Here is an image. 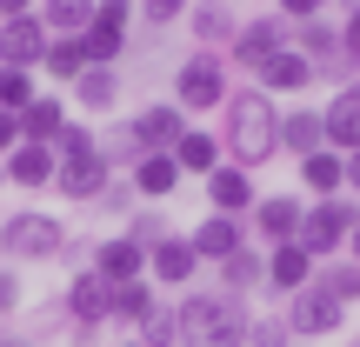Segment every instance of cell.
Segmentation results:
<instances>
[{
  "instance_id": "5b68a950",
  "label": "cell",
  "mask_w": 360,
  "mask_h": 347,
  "mask_svg": "<svg viewBox=\"0 0 360 347\" xmlns=\"http://www.w3.org/2000/svg\"><path fill=\"white\" fill-rule=\"evenodd\" d=\"M67 241H74L67 220L40 214V207H20L13 220H0V254H13V260H60Z\"/></svg>"
},
{
  "instance_id": "ee69618b",
  "label": "cell",
  "mask_w": 360,
  "mask_h": 347,
  "mask_svg": "<svg viewBox=\"0 0 360 347\" xmlns=\"http://www.w3.org/2000/svg\"><path fill=\"white\" fill-rule=\"evenodd\" d=\"M340 47L360 61V13H347V20H340Z\"/></svg>"
},
{
  "instance_id": "603a6c76",
  "label": "cell",
  "mask_w": 360,
  "mask_h": 347,
  "mask_svg": "<svg viewBox=\"0 0 360 347\" xmlns=\"http://www.w3.org/2000/svg\"><path fill=\"white\" fill-rule=\"evenodd\" d=\"M254 80H260V94L274 101V94H300V87H314V67H307V53H300V47H281Z\"/></svg>"
},
{
  "instance_id": "7bdbcfd3",
  "label": "cell",
  "mask_w": 360,
  "mask_h": 347,
  "mask_svg": "<svg viewBox=\"0 0 360 347\" xmlns=\"http://www.w3.org/2000/svg\"><path fill=\"white\" fill-rule=\"evenodd\" d=\"M20 147V114H0V160Z\"/></svg>"
},
{
  "instance_id": "681fc988",
  "label": "cell",
  "mask_w": 360,
  "mask_h": 347,
  "mask_svg": "<svg viewBox=\"0 0 360 347\" xmlns=\"http://www.w3.org/2000/svg\"><path fill=\"white\" fill-rule=\"evenodd\" d=\"M0 347H40V341H0Z\"/></svg>"
},
{
  "instance_id": "2e32d148",
  "label": "cell",
  "mask_w": 360,
  "mask_h": 347,
  "mask_svg": "<svg viewBox=\"0 0 360 347\" xmlns=\"http://www.w3.org/2000/svg\"><path fill=\"white\" fill-rule=\"evenodd\" d=\"M321 127H327V147L334 154H360V80L334 87V101L321 107Z\"/></svg>"
},
{
  "instance_id": "816d5d0a",
  "label": "cell",
  "mask_w": 360,
  "mask_h": 347,
  "mask_svg": "<svg viewBox=\"0 0 360 347\" xmlns=\"http://www.w3.org/2000/svg\"><path fill=\"white\" fill-rule=\"evenodd\" d=\"M120 347H141V341H120Z\"/></svg>"
},
{
  "instance_id": "ac0fdd59",
  "label": "cell",
  "mask_w": 360,
  "mask_h": 347,
  "mask_svg": "<svg viewBox=\"0 0 360 347\" xmlns=\"http://www.w3.org/2000/svg\"><path fill=\"white\" fill-rule=\"evenodd\" d=\"M127 127H134V141H141V154H174V141L187 134V120H180L174 101H154V107H141Z\"/></svg>"
},
{
  "instance_id": "f1b7e54d",
  "label": "cell",
  "mask_w": 360,
  "mask_h": 347,
  "mask_svg": "<svg viewBox=\"0 0 360 347\" xmlns=\"http://www.w3.org/2000/svg\"><path fill=\"white\" fill-rule=\"evenodd\" d=\"M40 67H47L53 80H67V87H74V80L87 74V47H80V34H53L47 53H40Z\"/></svg>"
},
{
  "instance_id": "4fadbf2b",
  "label": "cell",
  "mask_w": 360,
  "mask_h": 347,
  "mask_svg": "<svg viewBox=\"0 0 360 347\" xmlns=\"http://www.w3.org/2000/svg\"><path fill=\"white\" fill-rule=\"evenodd\" d=\"M47 27H40V13H13V20H0V67H27L34 74L40 53H47Z\"/></svg>"
},
{
  "instance_id": "484cf974",
  "label": "cell",
  "mask_w": 360,
  "mask_h": 347,
  "mask_svg": "<svg viewBox=\"0 0 360 347\" xmlns=\"http://www.w3.org/2000/svg\"><path fill=\"white\" fill-rule=\"evenodd\" d=\"M127 180H134V194H141V201L154 207V201H167V194L180 187V168H174V154H141Z\"/></svg>"
},
{
  "instance_id": "d6a6232c",
  "label": "cell",
  "mask_w": 360,
  "mask_h": 347,
  "mask_svg": "<svg viewBox=\"0 0 360 347\" xmlns=\"http://www.w3.org/2000/svg\"><path fill=\"white\" fill-rule=\"evenodd\" d=\"M94 141H101V160H107L114 174H134V160H141V141H134V127H127V120H114V127H107V134H94Z\"/></svg>"
},
{
  "instance_id": "30bf717a",
  "label": "cell",
  "mask_w": 360,
  "mask_h": 347,
  "mask_svg": "<svg viewBox=\"0 0 360 347\" xmlns=\"http://www.w3.org/2000/svg\"><path fill=\"white\" fill-rule=\"evenodd\" d=\"M147 281L174 287V294H187V281H200V254H193L187 234H167V241L147 247Z\"/></svg>"
},
{
  "instance_id": "7402d4cb",
  "label": "cell",
  "mask_w": 360,
  "mask_h": 347,
  "mask_svg": "<svg viewBox=\"0 0 360 347\" xmlns=\"http://www.w3.org/2000/svg\"><path fill=\"white\" fill-rule=\"evenodd\" d=\"M321 147H327L321 107H287V114H281V154L307 160V154H321Z\"/></svg>"
},
{
  "instance_id": "ba28073f",
  "label": "cell",
  "mask_w": 360,
  "mask_h": 347,
  "mask_svg": "<svg viewBox=\"0 0 360 347\" xmlns=\"http://www.w3.org/2000/svg\"><path fill=\"white\" fill-rule=\"evenodd\" d=\"M287 334H300V341H327V334H340L347 327V308H340L327 287H300V294H287Z\"/></svg>"
},
{
  "instance_id": "836d02e7",
  "label": "cell",
  "mask_w": 360,
  "mask_h": 347,
  "mask_svg": "<svg viewBox=\"0 0 360 347\" xmlns=\"http://www.w3.org/2000/svg\"><path fill=\"white\" fill-rule=\"evenodd\" d=\"M141 347H180V308L174 301H160V308L141 321Z\"/></svg>"
},
{
  "instance_id": "1f68e13d",
  "label": "cell",
  "mask_w": 360,
  "mask_h": 347,
  "mask_svg": "<svg viewBox=\"0 0 360 347\" xmlns=\"http://www.w3.org/2000/svg\"><path fill=\"white\" fill-rule=\"evenodd\" d=\"M314 287H327L340 308H354V301H360V260H347V254H340V260H321V267H314Z\"/></svg>"
},
{
  "instance_id": "60d3db41",
  "label": "cell",
  "mask_w": 360,
  "mask_h": 347,
  "mask_svg": "<svg viewBox=\"0 0 360 347\" xmlns=\"http://www.w3.org/2000/svg\"><path fill=\"white\" fill-rule=\"evenodd\" d=\"M94 20H101V27H114V34H127V20H134V0H101V7H94Z\"/></svg>"
},
{
  "instance_id": "74e56055",
  "label": "cell",
  "mask_w": 360,
  "mask_h": 347,
  "mask_svg": "<svg viewBox=\"0 0 360 347\" xmlns=\"http://www.w3.org/2000/svg\"><path fill=\"white\" fill-rule=\"evenodd\" d=\"M134 201H141V194H134V180H127V174H114V180L101 187V201H94V207H107V214L127 220V214H134Z\"/></svg>"
},
{
  "instance_id": "8992f818",
  "label": "cell",
  "mask_w": 360,
  "mask_h": 347,
  "mask_svg": "<svg viewBox=\"0 0 360 347\" xmlns=\"http://www.w3.org/2000/svg\"><path fill=\"white\" fill-rule=\"evenodd\" d=\"M60 308H67V321H74V347H94V341H101V327L114 321V287H107L94 267H80V274H67Z\"/></svg>"
},
{
  "instance_id": "5bb4252c",
  "label": "cell",
  "mask_w": 360,
  "mask_h": 347,
  "mask_svg": "<svg viewBox=\"0 0 360 347\" xmlns=\"http://www.w3.org/2000/svg\"><path fill=\"white\" fill-rule=\"evenodd\" d=\"M254 174L247 168H233V160H220L214 174H207V214H233V220H247L254 214Z\"/></svg>"
},
{
  "instance_id": "f546056e",
  "label": "cell",
  "mask_w": 360,
  "mask_h": 347,
  "mask_svg": "<svg viewBox=\"0 0 360 347\" xmlns=\"http://www.w3.org/2000/svg\"><path fill=\"white\" fill-rule=\"evenodd\" d=\"M154 308H160V287H154V281H120V287H114V321H120V327H141Z\"/></svg>"
},
{
  "instance_id": "bcb514c9",
  "label": "cell",
  "mask_w": 360,
  "mask_h": 347,
  "mask_svg": "<svg viewBox=\"0 0 360 347\" xmlns=\"http://www.w3.org/2000/svg\"><path fill=\"white\" fill-rule=\"evenodd\" d=\"M347 194H360V154H347Z\"/></svg>"
},
{
  "instance_id": "f907efd6",
  "label": "cell",
  "mask_w": 360,
  "mask_h": 347,
  "mask_svg": "<svg viewBox=\"0 0 360 347\" xmlns=\"http://www.w3.org/2000/svg\"><path fill=\"white\" fill-rule=\"evenodd\" d=\"M0 187H7V168H0Z\"/></svg>"
},
{
  "instance_id": "9a60e30c",
  "label": "cell",
  "mask_w": 360,
  "mask_h": 347,
  "mask_svg": "<svg viewBox=\"0 0 360 347\" xmlns=\"http://www.w3.org/2000/svg\"><path fill=\"white\" fill-rule=\"evenodd\" d=\"M87 267L101 274L107 287H120V281H147V247H134L127 234H107V241H94Z\"/></svg>"
},
{
  "instance_id": "6da1fadb",
  "label": "cell",
  "mask_w": 360,
  "mask_h": 347,
  "mask_svg": "<svg viewBox=\"0 0 360 347\" xmlns=\"http://www.w3.org/2000/svg\"><path fill=\"white\" fill-rule=\"evenodd\" d=\"M227 127H220V154L233 160V168H267L274 154H281V107L267 101L260 87H233L227 94Z\"/></svg>"
},
{
  "instance_id": "cb8c5ba5",
  "label": "cell",
  "mask_w": 360,
  "mask_h": 347,
  "mask_svg": "<svg viewBox=\"0 0 360 347\" xmlns=\"http://www.w3.org/2000/svg\"><path fill=\"white\" fill-rule=\"evenodd\" d=\"M60 134H67V101H53V94H34V101L20 107V141L53 147Z\"/></svg>"
},
{
  "instance_id": "e575fe53",
  "label": "cell",
  "mask_w": 360,
  "mask_h": 347,
  "mask_svg": "<svg viewBox=\"0 0 360 347\" xmlns=\"http://www.w3.org/2000/svg\"><path fill=\"white\" fill-rule=\"evenodd\" d=\"M120 234H127V241L134 247H154V241H167V220H160V207H134V214H127V227H120Z\"/></svg>"
},
{
  "instance_id": "3957f363",
  "label": "cell",
  "mask_w": 360,
  "mask_h": 347,
  "mask_svg": "<svg viewBox=\"0 0 360 347\" xmlns=\"http://www.w3.org/2000/svg\"><path fill=\"white\" fill-rule=\"evenodd\" d=\"M227 53H207V47H193L187 61L174 67V107L180 114H220V107H227Z\"/></svg>"
},
{
  "instance_id": "f35d334b",
  "label": "cell",
  "mask_w": 360,
  "mask_h": 347,
  "mask_svg": "<svg viewBox=\"0 0 360 347\" xmlns=\"http://www.w3.org/2000/svg\"><path fill=\"white\" fill-rule=\"evenodd\" d=\"M247 347H294V334H287V321H281V314H267V321H254Z\"/></svg>"
},
{
  "instance_id": "8fae6325",
  "label": "cell",
  "mask_w": 360,
  "mask_h": 347,
  "mask_svg": "<svg viewBox=\"0 0 360 347\" xmlns=\"http://www.w3.org/2000/svg\"><path fill=\"white\" fill-rule=\"evenodd\" d=\"M114 180V168L101 160V147L87 154H60V174H53V194L60 201H101V187Z\"/></svg>"
},
{
  "instance_id": "9c48e42d",
  "label": "cell",
  "mask_w": 360,
  "mask_h": 347,
  "mask_svg": "<svg viewBox=\"0 0 360 347\" xmlns=\"http://www.w3.org/2000/svg\"><path fill=\"white\" fill-rule=\"evenodd\" d=\"M300 214H307V201H294V194H260L254 214H247V234H254L260 247L300 241Z\"/></svg>"
},
{
  "instance_id": "83f0119b",
  "label": "cell",
  "mask_w": 360,
  "mask_h": 347,
  "mask_svg": "<svg viewBox=\"0 0 360 347\" xmlns=\"http://www.w3.org/2000/svg\"><path fill=\"white\" fill-rule=\"evenodd\" d=\"M74 101L87 107V114H114L120 107V67H87V74L74 80Z\"/></svg>"
},
{
  "instance_id": "4316f807",
  "label": "cell",
  "mask_w": 360,
  "mask_h": 347,
  "mask_svg": "<svg viewBox=\"0 0 360 347\" xmlns=\"http://www.w3.org/2000/svg\"><path fill=\"white\" fill-rule=\"evenodd\" d=\"M300 180H307L314 201H327V194H347V154H334V147L307 154V160H300Z\"/></svg>"
},
{
  "instance_id": "d4e9b609",
  "label": "cell",
  "mask_w": 360,
  "mask_h": 347,
  "mask_svg": "<svg viewBox=\"0 0 360 347\" xmlns=\"http://www.w3.org/2000/svg\"><path fill=\"white\" fill-rule=\"evenodd\" d=\"M220 160H227V154H220V134H207V127H187V134L174 141V168H180V180H187V174L207 180Z\"/></svg>"
},
{
  "instance_id": "7a4b0ae2",
  "label": "cell",
  "mask_w": 360,
  "mask_h": 347,
  "mask_svg": "<svg viewBox=\"0 0 360 347\" xmlns=\"http://www.w3.org/2000/svg\"><path fill=\"white\" fill-rule=\"evenodd\" d=\"M180 347H247L254 334V314H247V301L233 294H180Z\"/></svg>"
},
{
  "instance_id": "e0dca14e",
  "label": "cell",
  "mask_w": 360,
  "mask_h": 347,
  "mask_svg": "<svg viewBox=\"0 0 360 347\" xmlns=\"http://www.w3.org/2000/svg\"><path fill=\"white\" fill-rule=\"evenodd\" d=\"M193 241V254H200V267H220L227 254H240L247 247V220H233V214H207L200 227L187 234Z\"/></svg>"
},
{
  "instance_id": "7c38bea8",
  "label": "cell",
  "mask_w": 360,
  "mask_h": 347,
  "mask_svg": "<svg viewBox=\"0 0 360 347\" xmlns=\"http://www.w3.org/2000/svg\"><path fill=\"white\" fill-rule=\"evenodd\" d=\"M187 34H193V47L227 53L233 34H240V13H233V0H193V7H187Z\"/></svg>"
},
{
  "instance_id": "8d00e7d4",
  "label": "cell",
  "mask_w": 360,
  "mask_h": 347,
  "mask_svg": "<svg viewBox=\"0 0 360 347\" xmlns=\"http://www.w3.org/2000/svg\"><path fill=\"white\" fill-rule=\"evenodd\" d=\"M274 13H281L287 27H307V20H327L334 0H274Z\"/></svg>"
},
{
  "instance_id": "4dcf8cb0",
  "label": "cell",
  "mask_w": 360,
  "mask_h": 347,
  "mask_svg": "<svg viewBox=\"0 0 360 347\" xmlns=\"http://www.w3.org/2000/svg\"><path fill=\"white\" fill-rule=\"evenodd\" d=\"M94 7H101V0H40V27H47V34H87V20H94Z\"/></svg>"
},
{
  "instance_id": "d590c367",
  "label": "cell",
  "mask_w": 360,
  "mask_h": 347,
  "mask_svg": "<svg viewBox=\"0 0 360 347\" xmlns=\"http://www.w3.org/2000/svg\"><path fill=\"white\" fill-rule=\"evenodd\" d=\"M34 101V74L27 67H0V114H20Z\"/></svg>"
},
{
  "instance_id": "b9f144b4",
  "label": "cell",
  "mask_w": 360,
  "mask_h": 347,
  "mask_svg": "<svg viewBox=\"0 0 360 347\" xmlns=\"http://www.w3.org/2000/svg\"><path fill=\"white\" fill-rule=\"evenodd\" d=\"M13 308H20V281H13V274L7 267H0V321H7V314Z\"/></svg>"
},
{
  "instance_id": "f6af8a7d",
  "label": "cell",
  "mask_w": 360,
  "mask_h": 347,
  "mask_svg": "<svg viewBox=\"0 0 360 347\" xmlns=\"http://www.w3.org/2000/svg\"><path fill=\"white\" fill-rule=\"evenodd\" d=\"M40 0H0V20H13V13H34Z\"/></svg>"
},
{
  "instance_id": "f5cc1de1",
  "label": "cell",
  "mask_w": 360,
  "mask_h": 347,
  "mask_svg": "<svg viewBox=\"0 0 360 347\" xmlns=\"http://www.w3.org/2000/svg\"><path fill=\"white\" fill-rule=\"evenodd\" d=\"M347 347H360V334H354V341H347Z\"/></svg>"
},
{
  "instance_id": "7dc6e473",
  "label": "cell",
  "mask_w": 360,
  "mask_h": 347,
  "mask_svg": "<svg viewBox=\"0 0 360 347\" xmlns=\"http://www.w3.org/2000/svg\"><path fill=\"white\" fill-rule=\"evenodd\" d=\"M347 260H360V220H354V234H347Z\"/></svg>"
},
{
  "instance_id": "c3c4849f",
  "label": "cell",
  "mask_w": 360,
  "mask_h": 347,
  "mask_svg": "<svg viewBox=\"0 0 360 347\" xmlns=\"http://www.w3.org/2000/svg\"><path fill=\"white\" fill-rule=\"evenodd\" d=\"M334 13H340V20H347V13H360V0H334Z\"/></svg>"
},
{
  "instance_id": "44dd1931",
  "label": "cell",
  "mask_w": 360,
  "mask_h": 347,
  "mask_svg": "<svg viewBox=\"0 0 360 347\" xmlns=\"http://www.w3.org/2000/svg\"><path fill=\"white\" fill-rule=\"evenodd\" d=\"M214 281H220V294L247 301L254 287H267V247H254V241H247L240 254H227V260L214 267Z\"/></svg>"
},
{
  "instance_id": "277c9868",
  "label": "cell",
  "mask_w": 360,
  "mask_h": 347,
  "mask_svg": "<svg viewBox=\"0 0 360 347\" xmlns=\"http://www.w3.org/2000/svg\"><path fill=\"white\" fill-rule=\"evenodd\" d=\"M354 220H360L354 194H327V201H314L307 214H300V247H307L314 260H340V254H347Z\"/></svg>"
},
{
  "instance_id": "52a82bcc",
  "label": "cell",
  "mask_w": 360,
  "mask_h": 347,
  "mask_svg": "<svg viewBox=\"0 0 360 347\" xmlns=\"http://www.w3.org/2000/svg\"><path fill=\"white\" fill-rule=\"evenodd\" d=\"M281 47H294V27H287L281 13H254V20H240V34H233L227 67H240V74H260V67H267Z\"/></svg>"
},
{
  "instance_id": "ffe728a7",
  "label": "cell",
  "mask_w": 360,
  "mask_h": 347,
  "mask_svg": "<svg viewBox=\"0 0 360 347\" xmlns=\"http://www.w3.org/2000/svg\"><path fill=\"white\" fill-rule=\"evenodd\" d=\"M0 168H7L13 187L40 194V187H53V174H60V154H53V147H40V141H20L7 160H0Z\"/></svg>"
},
{
  "instance_id": "ab89813d",
  "label": "cell",
  "mask_w": 360,
  "mask_h": 347,
  "mask_svg": "<svg viewBox=\"0 0 360 347\" xmlns=\"http://www.w3.org/2000/svg\"><path fill=\"white\" fill-rule=\"evenodd\" d=\"M134 7H141L154 27H174V20H187V7H193V0H134Z\"/></svg>"
},
{
  "instance_id": "d6986e66",
  "label": "cell",
  "mask_w": 360,
  "mask_h": 347,
  "mask_svg": "<svg viewBox=\"0 0 360 347\" xmlns=\"http://www.w3.org/2000/svg\"><path fill=\"white\" fill-rule=\"evenodd\" d=\"M314 267H321V260H314L300 241L267 247V287H274L281 301H287V294H300V287H314Z\"/></svg>"
}]
</instances>
